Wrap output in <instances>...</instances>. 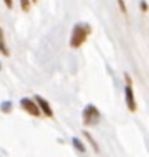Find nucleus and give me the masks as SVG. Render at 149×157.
Instances as JSON below:
<instances>
[{"label": "nucleus", "instance_id": "f257e3e1", "mask_svg": "<svg viewBox=\"0 0 149 157\" xmlns=\"http://www.w3.org/2000/svg\"><path fill=\"white\" fill-rule=\"evenodd\" d=\"M90 33V26L85 23H78L74 24L73 31H71V38H70V45L73 47V48H78V47H82L85 43V40H87V36H89Z\"/></svg>", "mask_w": 149, "mask_h": 157}, {"label": "nucleus", "instance_id": "f03ea898", "mask_svg": "<svg viewBox=\"0 0 149 157\" xmlns=\"http://www.w3.org/2000/svg\"><path fill=\"white\" fill-rule=\"evenodd\" d=\"M99 119H101V114H99V109L95 105H87L83 111V123L87 126H94L97 124Z\"/></svg>", "mask_w": 149, "mask_h": 157}, {"label": "nucleus", "instance_id": "7ed1b4c3", "mask_svg": "<svg viewBox=\"0 0 149 157\" xmlns=\"http://www.w3.org/2000/svg\"><path fill=\"white\" fill-rule=\"evenodd\" d=\"M125 100H127V105L132 112L137 109V104H135V98H134V90H132V83H130V78L127 76V86H125Z\"/></svg>", "mask_w": 149, "mask_h": 157}, {"label": "nucleus", "instance_id": "20e7f679", "mask_svg": "<svg viewBox=\"0 0 149 157\" xmlns=\"http://www.w3.org/2000/svg\"><path fill=\"white\" fill-rule=\"evenodd\" d=\"M21 107H23L28 114L35 116V117L40 116V107H38V104H35V102L30 100V98H21Z\"/></svg>", "mask_w": 149, "mask_h": 157}, {"label": "nucleus", "instance_id": "39448f33", "mask_svg": "<svg viewBox=\"0 0 149 157\" xmlns=\"http://www.w3.org/2000/svg\"><path fill=\"white\" fill-rule=\"evenodd\" d=\"M37 104H38V107H40V111H42L47 117H52V116H54V114H52L50 105H49V102H47L43 97H40V95H38V97H37Z\"/></svg>", "mask_w": 149, "mask_h": 157}, {"label": "nucleus", "instance_id": "423d86ee", "mask_svg": "<svg viewBox=\"0 0 149 157\" xmlns=\"http://www.w3.org/2000/svg\"><path fill=\"white\" fill-rule=\"evenodd\" d=\"M73 145H74V148H76L78 152H85V147H83V143L80 142L78 138H73Z\"/></svg>", "mask_w": 149, "mask_h": 157}, {"label": "nucleus", "instance_id": "0eeeda50", "mask_svg": "<svg viewBox=\"0 0 149 157\" xmlns=\"http://www.w3.org/2000/svg\"><path fill=\"white\" fill-rule=\"evenodd\" d=\"M0 50H2V54H4V56H9V50H7L4 38H2V31H0Z\"/></svg>", "mask_w": 149, "mask_h": 157}, {"label": "nucleus", "instance_id": "6e6552de", "mask_svg": "<svg viewBox=\"0 0 149 157\" xmlns=\"http://www.w3.org/2000/svg\"><path fill=\"white\" fill-rule=\"evenodd\" d=\"M118 4H120V9H121V12H127V7H125V2H123V0H118Z\"/></svg>", "mask_w": 149, "mask_h": 157}, {"label": "nucleus", "instance_id": "1a4fd4ad", "mask_svg": "<svg viewBox=\"0 0 149 157\" xmlns=\"http://www.w3.org/2000/svg\"><path fill=\"white\" fill-rule=\"evenodd\" d=\"M21 4H23V10H28V7H30L28 0H21Z\"/></svg>", "mask_w": 149, "mask_h": 157}, {"label": "nucleus", "instance_id": "9d476101", "mask_svg": "<svg viewBox=\"0 0 149 157\" xmlns=\"http://www.w3.org/2000/svg\"><path fill=\"white\" fill-rule=\"evenodd\" d=\"M2 109H4V112H9V109H10V104H9V102H5L4 105H2Z\"/></svg>", "mask_w": 149, "mask_h": 157}, {"label": "nucleus", "instance_id": "9b49d317", "mask_svg": "<svg viewBox=\"0 0 149 157\" xmlns=\"http://www.w3.org/2000/svg\"><path fill=\"white\" fill-rule=\"evenodd\" d=\"M5 5H7V9H12V0H4Z\"/></svg>", "mask_w": 149, "mask_h": 157}]
</instances>
